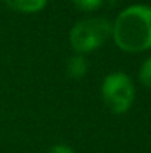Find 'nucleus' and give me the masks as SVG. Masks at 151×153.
Segmentation results:
<instances>
[{"mask_svg":"<svg viewBox=\"0 0 151 153\" xmlns=\"http://www.w3.org/2000/svg\"><path fill=\"white\" fill-rule=\"evenodd\" d=\"M113 39L126 52L151 48V7L133 4L126 7L113 24Z\"/></svg>","mask_w":151,"mask_h":153,"instance_id":"1","label":"nucleus"},{"mask_svg":"<svg viewBox=\"0 0 151 153\" xmlns=\"http://www.w3.org/2000/svg\"><path fill=\"white\" fill-rule=\"evenodd\" d=\"M113 34V24L105 18L79 21L70 31V43L79 53H88L102 46Z\"/></svg>","mask_w":151,"mask_h":153,"instance_id":"2","label":"nucleus"},{"mask_svg":"<svg viewBox=\"0 0 151 153\" xmlns=\"http://www.w3.org/2000/svg\"><path fill=\"white\" fill-rule=\"evenodd\" d=\"M102 98L107 107L116 113H126L135 98V88L130 77L122 71H114L108 74L102 82Z\"/></svg>","mask_w":151,"mask_h":153,"instance_id":"3","label":"nucleus"},{"mask_svg":"<svg viewBox=\"0 0 151 153\" xmlns=\"http://www.w3.org/2000/svg\"><path fill=\"white\" fill-rule=\"evenodd\" d=\"M4 3L18 12H25V13H34L42 10L48 0H4Z\"/></svg>","mask_w":151,"mask_h":153,"instance_id":"4","label":"nucleus"},{"mask_svg":"<svg viewBox=\"0 0 151 153\" xmlns=\"http://www.w3.org/2000/svg\"><path fill=\"white\" fill-rule=\"evenodd\" d=\"M67 73L70 77H74V79H80V77L86 76V73H88L86 58L83 55H76V56L70 58L67 62Z\"/></svg>","mask_w":151,"mask_h":153,"instance_id":"5","label":"nucleus"},{"mask_svg":"<svg viewBox=\"0 0 151 153\" xmlns=\"http://www.w3.org/2000/svg\"><path fill=\"white\" fill-rule=\"evenodd\" d=\"M139 79L147 88H151V56L142 64L139 70Z\"/></svg>","mask_w":151,"mask_h":153,"instance_id":"6","label":"nucleus"},{"mask_svg":"<svg viewBox=\"0 0 151 153\" xmlns=\"http://www.w3.org/2000/svg\"><path fill=\"white\" fill-rule=\"evenodd\" d=\"M77 9L82 10H95L102 3V0H71Z\"/></svg>","mask_w":151,"mask_h":153,"instance_id":"7","label":"nucleus"},{"mask_svg":"<svg viewBox=\"0 0 151 153\" xmlns=\"http://www.w3.org/2000/svg\"><path fill=\"white\" fill-rule=\"evenodd\" d=\"M48 153H74V152H73L71 147H68V146H65V144H56V146H53Z\"/></svg>","mask_w":151,"mask_h":153,"instance_id":"8","label":"nucleus"}]
</instances>
